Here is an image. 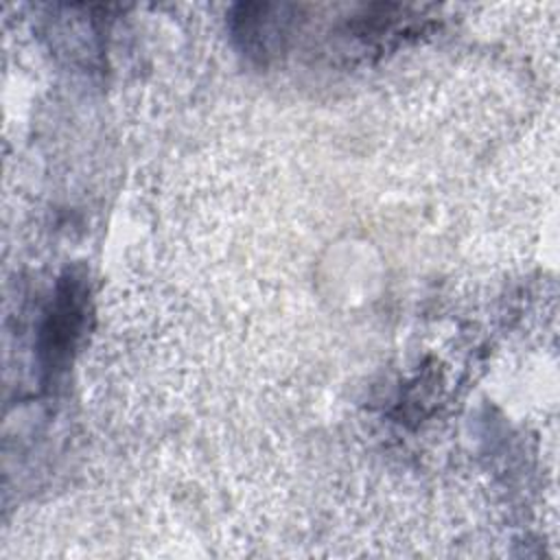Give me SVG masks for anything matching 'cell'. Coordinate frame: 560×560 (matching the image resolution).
<instances>
[{
    "mask_svg": "<svg viewBox=\"0 0 560 560\" xmlns=\"http://www.w3.org/2000/svg\"><path fill=\"white\" fill-rule=\"evenodd\" d=\"M81 322V298L74 282L59 291V298L42 328V354L46 357V368L61 363L66 352L72 348Z\"/></svg>",
    "mask_w": 560,
    "mask_h": 560,
    "instance_id": "6da1fadb",
    "label": "cell"
}]
</instances>
